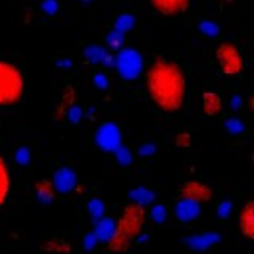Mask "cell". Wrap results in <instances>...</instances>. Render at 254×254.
<instances>
[{
	"instance_id": "19",
	"label": "cell",
	"mask_w": 254,
	"mask_h": 254,
	"mask_svg": "<svg viewBox=\"0 0 254 254\" xmlns=\"http://www.w3.org/2000/svg\"><path fill=\"white\" fill-rule=\"evenodd\" d=\"M133 26H135V16L129 14V12H123V14L117 16V20H115V24H113V30L125 34V32H129Z\"/></svg>"
},
{
	"instance_id": "9",
	"label": "cell",
	"mask_w": 254,
	"mask_h": 254,
	"mask_svg": "<svg viewBox=\"0 0 254 254\" xmlns=\"http://www.w3.org/2000/svg\"><path fill=\"white\" fill-rule=\"evenodd\" d=\"M153 10L161 16H179L189 8V0H149Z\"/></svg>"
},
{
	"instance_id": "10",
	"label": "cell",
	"mask_w": 254,
	"mask_h": 254,
	"mask_svg": "<svg viewBox=\"0 0 254 254\" xmlns=\"http://www.w3.org/2000/svg\"><path fill=\"white\" fill-rule=\"evenodd\" d=\"M238 226H240V232L244 238L248 240H254V200H248L240 214H238Z\"/></svg>"
},
{
	"instance_id": "14",
	"label": "cell",
	"mask_w": 254,
	"mask_h": 254,
	"mask_svg": "<svg viewBox=\"0 0 254 254\" xmlns=\"http://www.w3.org/2000/svg\"><path fill=\"white\" fill-rule=\"evenodd\" d=\"M34 190H36V198H38L42 204L52 202L54 196H56V192H58L54 181H48V179H40V181H36Z\"/></svg>"
},
{
	"instance_id": "31",
	"label": "cell",
	"mask_w": 254,
	"mask_h": 254,
	"mask_svg": "<svg viewBox=\"0 0 254 254\" xmlns=\"http://www.w3.org/2000/svg\"><path fill=\"white\" fill-rule=\"evenodd\" d=\"M93 83H95V87L105 89V87H107V77H105L103 73H95V75H93Z\"/></svg>"
},
{
	"instance_id": "25",
	"label": "cell",
	"mask_w": 254,
	"mask_h": 254,
	"mask_svg": "<svg viewBox=\"0 0 254 254\" xmlns=\"http://www.w3.org/2000/svg\"><path fill=\"white\" fill-rule=\"evenodd\" d=\"M105 44H107V48H111V50L121 48V46H123V34H121V32H117V30L109 32V34H107V38H105Z\"/></svg>"
},
{
	"instance_id": "26",
	"label": "cell",
	"mask_w": 254,
	"mask_h": 254,
	"mask_svg": "<svg viewBox=\"0 0 254 254\" xmlns=\"http://www.w3.org/2000/svg\"><path fill=\"white\" fill-rule=\"evenodd\" d=\"M165 218H167V208H165V204H161V202L155 204V206L151 208V220L157 222V224H163Z\"/></svg>"
},
{
	"instance_id": "35",
	"label": "cell",
	"mask_w": 254,
	"mask_h": 254,
	"mask_svg": "<svg viewBox=\"0 0 254 254\" xmlns=\"http://www.w3.org/2000/svg\"><path fill=\"white\" fill-rule=\"evenodd\" d=\"M101 64H103V65H105V67H111V65H115V58H113V56H109V54H107V56H105V58H103V62H101Z\"/></svg>"
},
{
	"instance_id": "8",
	"label": "cell",
	"mask_w": 254,
	"mask_h": 254,
	"mask_svg": "<svg viewBox=\"0 0 254 254\" xmlns=\"http://www.w3.org/2000/svg\"><path fill=\"white\" fill-rule=\"evenodd\" d=\"M198 214H200V202L194 200V198L181 196V200H179L177 206H175V216H177L181 222H190V220H194Z\"/></svg>"
},
{
	"instance_id": "28",
	"label": "cell",
	"mask_w": 254,
	"mask_h": 254,
	"mask_svg": "<svg viewBox=\"0 0 254 254\" xmlns=\"http://www.w3.org/2000/svg\"><path fill=\"white\" fill-rule=\"evenodd\" d=\"M97 242H99V238H97L95 230H91V232H87V234L83 236V248H85V250L95 248V244H97Z\"/></svg>"
},
{
	"instance_id": "6",
	"label": "cell",
	"mask_w": 254,
	"mask_h": 254,
	"mask_svg": "<svg viewBox=\"0 0 254 254\" xmlns=\"http://www.w3.org/2000/svg\"><path fill=\"white\" fill-rule=\"evenodd\" d=\"M95 143L99 149L107 151V153H115L121 147V131L115 123L105 121L97 127L95 131Z\"/></svg>"
},
{
	"instance_id": "12",
	"label": "cell",
	"mask_w": 254,
	"mask_h": 254,
	"mask_svg": "<svg viewBox=\"0 0 254 254\" xmlns=\"http://www.w3.org/2000/svg\"><path fill=\"white\" fill-rule=\"evenodd\" d=\"M220 240L218 232H204V234H192V236H185V244L192 250H206L210 246H214Z\"/></svg>"
},
{
	"instance_id": "3",
	"label": "cell",
	"mask_w": 254,
	"mask_h": 254,
	"mask_svg": "<svg viewBox=\"0 0 254 254\" xmlns=\"http://www.w3.org/2000/svg\"><path fill=\"white\" fill-rule=\"evenodd\" d=\"M24 97V75L8 60L0 62V105L14 107Z\"/></svg>"
},
{
	"instance_id": "27",
	"label": "cell",
	"mask_w": 254,
	"mask_h": 254,
	"mask_svg": "<svg viewBox=\"0 0 254 254\" xmlns=\"http://www.w3.org/2000/svg\"><path fill=\"white\" fill-rule=\"evenodd\" d=\"M115 159H117L119 165H131V161H133V153L121 145V147L115 151Z\"/></svg>"
},
{
	"instance_id": "7",
	"label": "cell",
	"mask_w": 254,
	"mask_h": 254,
	"mask_svg": "<svg viewBox=\"0 0 254 254\" xmlns=\"http://www.w3.org/2000/svg\"><path fill=\"white\" fill-rule=\"evenodd\" d=\"M179 194L181 196H187V198H194L198 202H208L212 198V189L200 181H187L181 189H179Z\"/></svg>"
},
{
	"instance_id": "36",
	"label": "cell",
	"mask_w": 254,
	"mask_h": 254,
	"mask_svg": "<svg viewBox=\"0 0 254 254\" xmlns=\"http://www.w3.org/2000/svg\"><path fill=\"white\" fill-rule=\"evenodd\" d=\"M60 67H71V60H58Z\"/></svg>"
},
{
	"instance_id": "13",
	"label": "cell",
	"mask_w": 254,
	"mask_h": 254,
	"mask_svg": "<svg viewBox=\"0 0 254 254\" xmlns=\"http://www.w3.org/2000/svg\"><path fill=\"white\" fill-rule=\"evenodd\" d=\"M115 228H117V220H113V218H109V216L99 218V220L95 222V226H93V230H95V234H97L99 242H103V244H105V242H109V240L113 238Z\"/></svg>"
},
{
	"instance_id": "23",
	"label": "cell",
	"mask_w": 254,
	"mask_h": 254,
	"mask_svg": "<svg viewBox=\"0 0 254 254\" xmlns=\"http://www.w3.org/2000/svg\"><path fill=\"white\" fill-rule=\"evenodd\" d=\"M14 159L18 165H28L30 159H32V151L26 147V145H20L16 151H14Z\"/></svg>"
},
{
	"instance_id": "40",
	"label": "cell",
	"mask_w": 254,
	"mask_h": 254,
	"mask_svg": "<svg viewBox=\"0 0 254 254\" xmlns=\"http://www.w3.org/2000/svg\"><path fill=\"white\" fill-rule=\"evenodd\" d=\"M252 163H254V153H252Z\"/></svg>"
},
{
	"instance_id": "17",
	"label": "cell",
	"mask_w": 254,
	"mask_h": 254,
	"mask_svg": "<svg viewBox=\"0 0 254 254\" xmlns=\"http://www.w3.org/2000/svg\"><path fill=\"white\" fill-rule=\"evenodd\" d=\"M8 192H10V173H8L6 159H0V204L6 202Z\"/></svg>"
},
{
	"instance_id": "4",
	"label": "cell",
	"mask_w": 254,
	"mask_h": 254,
	"mask_svg": "<svg viewBox=\"0 0 254 254\" xmlns=\"http://www.w3.org/2000/svg\"><path fill=\"white\" fill-rule=\"evenodd\" d=\"M216 62L218 67L224 75H238L244 67V60L242 54L238 52V48L230 42H222L216 48Z\"/></svg>"
},
{
	"instance_id": "1",
	"label": "cell",
	"mask_w": 254,
	"mask_h": 254,
	"mask_svg": "<svg viewBox=\"0 0 254 254\" xmlns=\"http://www.w3.org/2000/svg\"><path fill=\"white\" fill-rule=\"evenodd\" d=\"M151 101L165 113H177L185 105L187 79L181 65L167 58H157L145 75Z\"/></svg>"
},
{
	"instance_id": "39",
	"label": "cell",
	"mask_w": 254,
	"mask_h": 254,
	"mask_svg": "<svg viewBox=\"0 0 254 254\" xmlns=\"http://www.w3.org/2000/svg\"><path fill=\"white\" fill-rule=\"evenodd\" d=\"M79 2H93V0H79Z\"/></svg>"
},
{
	"instance_id": "22",
	"label": "cell",
	"mask_w": 254,
	"mask_h": 254,
	"mask_svg": "<svg viewBox=\"0 0 254 254\" xmlns=\"http://www.w3.org/2000/svg\"><path fill=\"white\" fill-rule=\"evenodd\" d=\"M224 127H226V131L232 133V135H242V133H244V123H242L238 117H228V119L224 121Z\"/></svg>"
},
{
	"instance_id": "30",
	"label": "cell",
	"mask_w": 254,
	"mask_h": 254,
	"mask_svg": "<svg viewBox=\"0 0 254 254\" xmlns=\"http://www.w3.org/2000/svg\"><path fill=\"white\" fill-rule=\"evenodd\" d=\"M42 10L48 14V16H54L58 12V2L56 0H44L42 2Z\"/></svg>"
},
{
	"instance_id": "37",
	"label": "cell",
	"mask_w": 254,
	"mask_h": 254,
	"mask_svg": "<svg viewBox=\"0 0 254 254\" xmlns=\"http://www.w3.org/2000/svg\"><path fill=\"white\" fill-rule=\"evenodd\" d=\"M236 105L240 107V105H242V101H240V97H236V95H234V97H232V107H236Z\"/></svg>"
},
{
	"instance_id": "33",
	"label": "cell",
	"mask_w": 254,
	"mask_h": 254,
	"mask_svg": "<svg viewBox=\"0 0 254 254\" xmlns=\"http://www.w3.org/2000/svg\"><path fill=\"white\" fill-rule=\"evenodd\" d=\"M177 145H179V147H189V145H190V135H189V133L179 135V137H177Z\"/></svg>"
},
{
	"instance_id": "34",
	"label": "cell",
	"mask_w": 254,
	"mask_h": 254,
	"mask_svg": "<svg viewBox=\"0 0 254 254\" xmlns=\"http://www.w3.org/2000/svg\"><path fill=\"white\" fill-rule=\"evenodd\" d=\"M153 151H155L153 145H143V147H139V155H143V157H145V155H151Z\"/></svg>"
},
{
	"instance_id": "2",
	"label": "cell",
	"mask_w": 254,
	"mask_h": 254,
	"mask_svg": "<svg viewBox=\"0 0 254 254\" xmlns=\"http://www.w3.org/2000/svg\"><path fill=\"white\" fill-rule=\"evenodd\" d=\"M151 218V212H147V208L143 204L131 202L121 210V216L117 218V228L115 234L109 242H105L107 250L119 252V250H127L143 232L147 220Z\"/></svg>"
},
{
	"instance_id": "20",
	"label": "cell",
	"mask_w": 254,
	"mask_h": 254,
	"mask_svg": "<svg viewBox=\"0 0 254 254\" xmlns=\"http://www.w3.org/2000/svg\"><path fill=\"white\" fill-rule=\"evenodd\" d=\"M40 250H56V252H73V246L64 240V238H58V240H48L46 244L40 246Z\"/></svg>"
},
{
	"instance_id": "18",
	"label": "cell",
	"mask_w": 254,
	"mask_h": 254,
	"mask_svg": "<svg viewBox=\"0 0 254 254\" xmlns=\"http://www.w3.org/2000/svg\"><path fill=\"white\" fill-rule=\"evenodd\" d=\"M83 56H85V60L91 62V64H101L103 58L107 56V46H87V48L83 50Z\"/></svg>"
},
{
	"instance_id": "29",
	"label": "cell",
	"mask_w": 254,
	"mask_h": 254,
	"mask_svg": "<svg viewBox=\"0 0 254 254\" xmlns=\"http://www.w3.org/2000/svg\"><path fill=\"white\" fill-rule=\"evenodd\" d=\"M230 210H232V202H230V200H224V202H220V204H218V210H216V214H218L220 218H228Z\"/></svg>"
},
{
	"instance_id": "16",
	"label": "cell",
	"mask_w": 254,
	"mask_h": 254,
	"mask_svg": "<svg viewBox=\"0 0 254 254\" xmlns=\"http://www.w3.org/2000/svg\"><path fill=\"white\" fill-rule=\"evenodd\" d=\"M129 200L131 202H137V204H143V206H149L155 200V194L147 187H137V189H133L129 192Z\"/></svg>"
},
{
	"instance_id": "38",
	"label": "cell",
	"mask_w": 254,
	"mask_h": 254,
	"mask_svg": "<svg viewBox=\"0 0 254 254\" xmlns=\"http://www.w3.org/2000/svg\"><path fill=\"white\" fill-rule=\"evenodd\" d=\"M248 105H250V111L254 113V93L250 95V99H248Z\"/></svg>"
},
{
	"instance_id": "32",
	"label": "cell",
	"mask_w": 254,
	"mask_h": 254,
	"mask_svg": "<svg viewBox=\"0 0 254 254\" xmlns=\"http://www.w3.org/2000/svg\"><path fill=\"white\" fill-rule=\"evenodd\" d=\"M67 117H69L73 123H77V121L81 119V109H79V107H69V111H67Z\"/></svg>"
},
{
	"instance_id": "21",
	"label": "cell",
	"mask_w": 254,
	"mask_h": 254,
	"mask_svg": "<svg viewBox=\"0 0 254 254\" xmlns=\"http://www.w3.org/2000/svg\"><path fill=\"white\" fill-rule=\"evenodd\" d=\"M87 212H89L91 220L97 222L99 218H103V214H105V206H103V202H101L99 198H91V200H87Z\"/></svg>"
},
{
	"instance_id": "24",
	"label": "cell",
	"mask_w": 254,
	"mask_h": 254,
	"mask_svg": "<svg viewBox=\"0 0 254 254\" xmlns=\"http://www.w3.org/2000/svg\"><path fill=\"white\" fill-rule=\"evenodd\" d=\"M198 30H200L204 36H208V38H214V36H218V32H220V28H218L214 22H210V20L200 22V24H198Z\"/></svg>"
},
{
	"instance_id": "11",
	"label": "cell",
	"mask_w": 254,
	"mask_h": 254,
	"mask_svg": "<svg viewBox=\"0 0 254 254\" xmlns=\"http://www.w3.org/2000/svg\"><path fill=\"white\" fill-rule=\"evenodd\" d=\"M54 185H56V190L58 192H62V194H65V192H69V190H73L75 189V173L71 171V169H67V167H60L56 173H54Z\"/></svg>"
},
{
	"instance_id": "5",
	"label": "cell",
	"mask_w": 254,
	"mask_h": 254,
	"mask_svg": "<svg viewBox=\"0 0 254 254\" xmlns=\"http://www.w3.org/2000/svg\"><path fill=\"white\" fill-rule=\"evenodd\" d=\"M115 69L127 81L139 77V73L143 69V58H141V54L137 50H133V48H121L119 54L115 56Z\"/></svg>"
},
{
	"instance_id": "15",
	"label": "cell",
	"mask_w": 254,
	"mask_h": 254,
	"mask_svg": "<svg viewBox=\"0 0 254 254\" xmlns=\"http://www.w3.org/2000/svg\"><path fill=\"white\" fill-rule=\"evenodd\" d=\"M222 109V97L216 91H204L202 93V111L208 117H214Z\"/></svg>"
}]
</instances>
